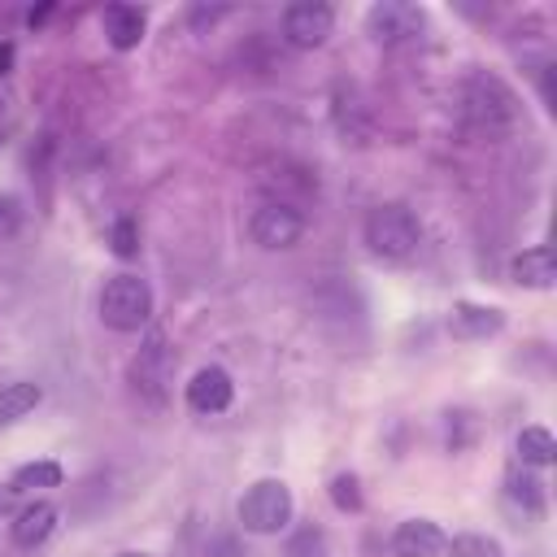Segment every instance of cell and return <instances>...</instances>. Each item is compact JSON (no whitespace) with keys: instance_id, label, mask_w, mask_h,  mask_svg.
I'll list each match as a JSON object with an SVG mask.
<instances>
[{"instance_id":"6da1fadb","label":"cell","mask_w":557,"mask_h":557,"mask_svg":"<svg viewBox=\"0 0 557 557\" xmlns=\"http://www.w3.org/2000/svg\"><path fill=\"white\" fill-rule=\"evenodd\" d=\"M366 244L374 257H387V261H400V257H413L418 244H422V226L418 218L405 209V205H379L366 213Z\"/></svg>"},{"instance_id":"7a4b0ae2","label":"cell","mask_w":557,"mask_h":557,"mask_svg":"<svg viewBox=\"0 0 557 557\" xmlns=\"http://www.w3.org/2000/svg\"><path fill=\"white\" fill-rule=\"evenodd\" d=\"M152 318V287L139 274H113L100 287V322L113 331H139Z\"/></svg>"},{"instance_id":"3957f363","label":"cell","mask_w":557,"mask_h":557,"mask_svg":"<svg viewBox=\"0 0 557 557\" xmlns=\"http://www.w3.org/2000/svg\"><path fill=\"white\" fill-rule=\"evenodd\" d=\"M239 527L252 535H278L292 522V492L278 479H261L239 496Z\"/></svg>"},{"instance_id":"277c9868","label":"cell","mask_w":557,"mask_h":557,"mask_svg":"<svg viewBox=\"0 0 557 557\" xmlns=\"http://www.w3.org/2000/svg\"><path fill=\"white\" fill-rule=\"evenodd\" d=\"M248 235H252V244L278 252V248L300 244V235H305V218H300L292 205H261V209L248 218Z\"/></svg>"},{"instance_id":"5b68a950","label":"cell","mask_w":557,"mask_h":557,"mask_svg":"<svg viewBox=\"0 0 557 557\" xmlns=\"http://www.w3.org/2000/svg\"><path fill=\"white\" fill-rule=\"evenodd\" d=\"M331 26H335V13H331V4H322V0H296V4L283 9V35H287V44H296V48H318V44H326Z\"/></svg>"},{"instance_id":"8992f818","label":"cell","mask_w":557,"mask_h":557,"mask_svg":"<svg viewBox=\"0 0 557 557\" xmlns=\"http://www.w3.org/2000/svg\"><path fill=\"white\" fill-rule=\"evenodd\" d=\"M366 26L379 44H400V39H413L422 30V9L405 4V0H383L366 13Z\"/></svg>"},{"instance_id":"52a82bcc","label":"cell","mask_w":557,"mask_h":557,"mask_svg":"<svg viewBox=\"0 0 557 557\" xmlns=\"http://www.w3.org/2000/svg\"><path fill=\"white\" fill-rule=\"evenodd\" d=\"M231 396H235V383H231V374L222 366H205L187 383V405L196 413H222L231 405Z\"/></svg>"},{"instance_id":"ba28073f","label":"cell","mask_w":557,"mask_h":557,"mask_svg":"<svg viewBox=\"0 0 557 557\" xmlns=\"http://www.w3.org/2000/svg\"><path fill=\"white\" fill-rule=\"evenodd\" d=\"M444 531L431 522V518H409V522H400L396 527V535H392V553L396 557H440L444 553Z\"/></svg>"},{"instance_id":"9c48e42d","label":"cell","mask_w":557,"mask_h":557,"mask_svg":"<svg viewBox=\"0 0 557 557\" xmlns=\"http://www.w3.org/2000/svg\"><path fill=\"white\" fill-rule=\"evenodd\" d=\"M500 326H505L500 309H487V305L461 300V305H453V313H448V331H453L457 339H487V335H496Z\"/></svg>"},{"instance_id":"30bf717a","label":"cell","mask_w":557,"mask_h":557,"mask_svg":"<svg viewBox=\"0 0 557 557\" xmlns=\"http://www.w3.org/2000/svg\"><path fill=\"white\" fill-rule=\"evenodd\" d=\"M52 531H57V505H48V500H30L13 518V544L17 548H39Z\"/></svg>"},{"instance_id":"8fae6325","label":"cell","mask_w":557,"mask_h":557,"mask_svg":"<svg viewBox=\"0 0 557 557\" xmlns=\"http://www.w3.org/2000/svg\"><path fill=\"white\" fill-rule=\"evenodd\" d=\"M100 26H104V35H109V44L113 48H135L139 39H144V9H135V4H109L104 13H100Z\"/></svg>"},{"instance_id":"7c38bea8","label":"cell","mask_w":557,"mask_h":557,"mask_svg":"<svg viewBox=\"0 0 557 557\" xmlns=\"http://www.w3.org/2000/svg\"><path fill=\"white\" fill-rule=\"evenodd\" d=\"M44 400V387L30 383V379H13V383H0V426L26 418L35 405Z\"/></svg>"},{"instance_id":"4fadbf2b","label":"cell","mask_w":557,"mask_h":557,"mask_svg":"<svg viewBox=\"0 0 557 557\" xmlns=\"http://www.w3.org/2000/svg\"><path fill=\"white\" fill-rule=\"evenodd\" d=\"M513 283L522 287H548L553 283V248H527L522 257H513Z\"/></svg>"},{"instance_id":"5bb4252c","label":"cell","mask_w":557,"mask_h":557,"mask_svg":"<svg viewBox=\"0 0 557 557\" xmlns=\"http://www.w3.org/2000/svg\"><path fill=\"white\" fill-rule=\"evenodd\" d=\"M518 457H522V466H548V461L557 457L553 431H544V426H522V431H518Z\"/></svg>"},{"instance_id":"9a60e30c","label":"cell","mask_w":557,"mask_h":557,"mask_svg":"<svg viewBox=\"0 0 557 557\" xmlns=\"http://www.w3.org/2000/svg\"><path fill=\"white\" fill-rule=\"evenodd\" d=\"M13 492H26V487H61V466L57 461H26L13 470Z\"/></svg>"},{"instance_id":"2e32d148","label":"cell","mask_w":557,"mask_h":557,"mask_svg":"<svg viewBox=\"0 0 557 557\" xmlns=\"http://www.w3.org/2000/svg\"><path fill=\"white\" fill-rule=\"evenodd\" d=\"M448 548V557H505V548H500V540H492V535H457V540H448L444 544Z\"/></svg>"},{"instance_id":"e0dca14e","label":"cell","mask_w":557,"mask_h":557,"mask_svg":"<svg viewBox=\"0 0 557 557\" xmlns=\"http://www.w3.org/2000/svg\"><path fill=\"white\" fill-rule=\"evenodd\" d=\"M509 500H518L527 513H540L544 509V483L531 474H509Z\"/></svg>"},{"instance_id":"ac0fdd59","label":"cell","mask_w":557,"mask_h":557,"mask_svg":"<svg viewBox=\"0 0 557 557\" xmlns=\"http://www.w3.org/2000/svg\"><path fill=\"white\" fill-rule=\"evenodd\" d=\"M283 553H287V557H326V535H322L318 527H300V531L287 540Z\"/></svg>"},{"instance_id":"d6986e66","label":"cell","mask_w":557,"mask_h":557,"mask_svg":"<svg viewBox=\"0 0 557 557\" xmlns=\"http://www.w3.org/2000/svg\"><path fill=\"white\" fill-rule=\"evenodd\" d=\"M109 244H113V252H117V257H135V252H139V226H135L131 218H117V222H113Z\"/></svg>"},{"instance_id":"ffe728a7","label":"cell","mask_w":557,"mask_h":557,"mask_svg":"<svg viewBox=\"0 0 557 557\" xmlns=\"http://www.w3.org/2000/svg\"><path fill=\"white\" fill-rule=\"evenodd\" d=\"M331 500H335L339 509H361V492H357V479H352V474H339V479L331 483Z\"/></svg>"},{"instance_id":"44dd1931","label":"cell","mask_w":557,"mask_h":557,"mask_svg":"<svg viewBox=\"0 0 557 557\" xmlns=\"http://www.w3.org/2000/svg\"><path fill=\"white\" fill-rule=\"evenodd\" d=\"M17 226H22V200L0 191V239H9Z\"/></svg>"},{"instance_id":"7402d4cb","label":"cell","mask_w":557,"mask_h":557,"mask_svg":"<svg viewBox=\"0 0 557 557\" xmlns=\"http://www.w3.org/2000/svg\"><path fill=\"white\" fill-rule=\"evenodd\" d=\"M13 496H17V492H13V487H0V513H4V509H9V505H13Z\"/></svg>"},{"instance_id":"603a6c76","label":"cell","mask_w":557,"mask_h":557,"mask_svg":"<svg viewBox=\"0 0 557 557\" xmlns=\"http://www.w3.org/2000/svg\"><path fill=\"white\" fill-rule=\"evenodd\" d=\"M9 57H13V52H9V48H0V70L9 65Z\"/></svg>"},{"instance_id":"cb8c5ba5","label":"cell","mask_w":557,"mask_h":557,"mask_svg":"<svg viewBox=\"0 0 557 557\" xmlns=\"http://www.w3.org/2000/svg\"><path fill=\"white\" fill-rule=\"evenodd\" d=\"M117 557H152V553H117Z\"/></svg>"}]
</instances>
